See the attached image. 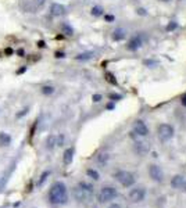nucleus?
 <instances>
[{
	"label": "nucleus",
	"instance_id": "obj_1",
	"mask_svg": "<svg viewBox=\"0 0 186 208\" xmlns=\"http://www.w3.org/2000/svg\"><path fill=\"white\" fill-rule=\"evenodd\" d=\"M49 200L52 204H66L68 200L66 185L63 182H56L49 192Z\"/></svg>",
	"mask_w": 186,
	"mask_h": 208
},
{
	"label": "nucleus",
	"instance_id": "obj_2",
	"mask_svg": "<svg viewBox=\"0 0 186 208\" xmlns=\"http://www.w3.org/2000/svg\"><path fill=\"white\" fill-rule=\"evenodd\" d=\"M92 194H93V186L85 182L79 183V186L75 189V197L79 201H86L88 198L92 197Z\"/></svg>",
	"mask_w": 186,
	"mask_h": 208
},
{
	"label": "nucleus",
	"instance_id": "obj_3",
	"mask_svg": "<svg viewBox=\"0 0 186 208\" xmlns=\"http://www.w3.org/2000/svg\"><path fill=\"white\" fill-rule=\"evenodd\" d=\"M114 178L117 179L124 187H129V186H132L135 183V176L132 175L131 172H128V171H118L114 175Z\"/></svg>",
	"mask_w": 186,
	"mask_h": 208
},
{
	"label": "nucleus",
	"instance_id": "obj_4",
	"mask_svg": "<svg viewBox=\"0 0 186 208\" xmlns=\"http://www.w3.org/2000/svg\"><path fill=\"white\" fill-rule=\"evenodd\" d=\"M115 197H117V190H115L114 187H111V186L103 187L97 196L100 203H108V201H111V200H114Z\"/></svg>",
	"mask_w": 186,
	"mask_h": 208
},
{
	"label": "nucleus",
	"instance_id": "obj_5",
	"mask_svg": "<svg viewBox=\"0 0 186 208\" xmlns=\"http://www.w3.org/2000/svg\"><path fill=\"white\" fill-rule=\"evenodd\" d=\"M157 133H158V139L161 142H167L174 136V128L168 124H161L157 128Z\"/></svg>",
	"mask_w": 186,
	"mask_h": 208
},
{
	"label": "nucleus",
	"instance_id": "obj_6",
	"mask_svg": "<svg viewBox=\"0 0 186 208\" xmlns=\"http://www.w3.org/2000/svg\"><path fill=\"white\" fill-rule=\"evenodd\" d=\"M144 196H146V190H144V187H135L131 190V193H129V200H131L132 203H140L144 200Z\"/></svg>",
	"mask_w": 186,
	"mask_h": 208
},
{
	"label": "nucleus",
	"instance_id": "obj_7",
	"mask_svg": "<svg viewBox=\"0 0 186 208\" xmlns=\"http://www.w3.org/2000/svg\"><path fill=\"white\" fill-rule=\"evenodd\" d=\"M134 132L136 135H139V136H146V135H149V128L146 126V124H144L143 121L137 119L135 121V124H134Z\"/></svg>",
	"mask_w": 186,
	"mask_h": 208
},
{
	"label": "nucleus",
	"instance_id": "obj_8",
	"mask_svg": "<svg viewBox=\"0 0 186 208\" xmlns=\"http://www.w3.org/2000/svg\"><path fill=\"white\" fill-rule=\"evenodd\" d=\"M149 173H150V178L153 180H156V182H161L163 180V171H161V168L158 165H154V164L150 165Z\"/></svg>",
	"mask_w": 186,
	"mask_h": 208
},
{
	"label": "nucleus",
	"instance_id": "obj_9",
	"mask_svg": "<svg viewBox=\"0 0 186 208\" xmlns=\"http://www.w3.org/2000/svg\"><path fill=\"white\" fill-rule=\"evenodd\" d=\"M50 13H52V15H54V17L64 15V14H66V7L60 3H53L52 6H50Z\"/></svg>",
	"mask_w": 186,
	"mask_h": 208
},
{
	"label": "nucleus",
	"instance_id": "obj_10",
	"mask_svg": "<svg viewBox=\"0 0 186 208\" xmlns=\"http://www.w3.org/2000/svg\"><path fill=\"white\" fill-rule=\"evenodd\" d=\"M140 46H142V38L140 36H134V38L128 42V49L132 50V52H134V50H137Z\"/></svg>",
	"mask_w": 186,
	"mask_h": 208
},
{
	"label": "nucleus",
	"instance_id": "obj_11",
	"mask_svg": "<svg viewBox=\"0 0 186 208\" xmlns=\"http://www.w3.org/2000/svg\"><path fill=\"white\" fill-rule=\"evenodd\" d=\"M171 185L175 189H182L183 186H185V176H182V175L174 176V179L171 180Z\"/></svg>",
	"mask_w": 186,
	"mask_h": 208
},
{
	"label": "nucleus",
	"instance_id": "obj_12",
	"mask_svg": "<svg viewBox=\"0 0 186 208\" xmlns=\"http://www.w3.org/2000/svg\"><path fill=\"white\" fill-rule=\"evenodd\" d=\"M125 36H127V31L125 29H122V28H117V29L113 32V39L114 40H122V39H125Z\"/></svg>",
	"mask_w": 186,
	"mask_h": 208
},
{
	"label": "nucleus",
	"instance_id": "obj_13",
	"mask_svg": "<svg viewBox=\"0 0 186 208\" xmlns=\"http://www.w3.org/2000/svg\"><path fill=\"white\" fill-rule=\"evenodd\" d=\"M72 158H74V149H67L64 151V164H71Z\"/></svg>",
	"mask_w": 186,
	"mask_h": 208
},
{
	"label": "nucleus",
	"instance_id": "obj_14",
	"mask_svg": "<svg viewBox=\"0 0 186 208\" xmlns=\"http://www.w3.org/2000/svg\"><path fill=\"white\" fill-rule=\"evenodd\" d=\"M10 142H11L10 135L4 133V132H2V133H0V146H8V144H10Z\"/></svg>",
	"mask_w": 186,
	"mask_h": 208
},
{
	"label": "nucleus",
	"instance_id": "obj_15",
	"mask_svg": "<svg viewBox=\"0 0 186 208\" xmlns=\"http://www.w3.org/2000/svg\"><path fill=\"white\" fill-rule=\"evenodd\" d=\"M61 32L64 33V35H67V36H72L74 29H72L68 24H63V25H61Z\"/></svg>",
	"mask_w": 186,
	"mask_h": 208
},
{
	"label": "nucleus",
	"instance_id": "obj_16",
	"mask_svg": "<svg viewBox=\"0 0 186 208\" xmlns=\"http://www.w3.org/2000/svg\"><path fill=\"white\" fill-rule=\"evenodd\" d=\"M92 57H93V53H92V52H86V53H81V54H78L75 59L76 60H82V61H83V60H90Z\"/></svg>",
	"mask_w": 186,
	"mask_h": 208
},
{
	"label": "nucleus",
	"instance_id": "obj_17",
	"mask_svg": "<svg viewBox=\"0 0 186 208\" xmlns=\"http://www.w3.org/2000/svg\"><path fill=\"white\" fill-rule=\"evenodd\" d=\"M92 15H95V17H100L101 14H103V8H101L100 6H95L93 8H92Z\"/></svg>",
	"mask_w": 186,
	"mask_h": 208
},
{
	"label": "nucleus",
	"instance_id": "obj_18",
	"mask_svg": "<svg viewBox=\"0 0 186 208\" xmlns=\"http://www.w3.org/2000/svg\"><path fill=\"white\" fill-rule=\"evenodd\" d=\"M86 173H88V176H90L92 179L99 180V173H97V171H95V169H88V171H86Z\"/></svg>",
	"mask_w": 186,
	"mask_h": 208
},
{
	"label": "nucleus",
	"instance_id": "obj_19",
	"mask_svg": "<svg viewBox=\"0 0 186 208\" xmlns=\"http://www.w3.org/2000/svg\"><path fill=\"white\" fill-rule=\"evenodd\" d=\"M53 92H54V88H53V86H47V85H46V86L42 88V93L46 94V96H47V94H52Z\"/></svg>",
	"mask_w": 186,
	"mask_h": 208
},
{
	"label": "nucleus",
	"instance_id": "obj_20",
	"mask_svg": "<svg viewBox=\"0 0 186 208\" xmlns=\"http://www.w3.org/2000/svg\"><path fill=\"white\" fill-rule=\"evenodd\" d=\"M54 144H57V137L56 136H49V139H47V147L52 149Z\"/></svg>",
	"mask_w": 186,
	"mask_h": 208
},
{
	"label": "nucleus",
	"instance_id": "obj_21",
	"mask_svg": "<svg viewBox=\"0 0 186 208\" xmlns=\"http://www.w3.org/2000/svg\"><path fill=\"white\" fill-rule=\"evenodd\" d=\"M33 4H35L36 7H42V6H45V0H33Z\"/></svg>",
	"mask_w": 186,
	"mask_h": 208
},
{
	"label": "nucleus",
	"instance_id": "obj_22",
	"mask_svg": "<svg viewBox=\"0 0 186 208\" xmlns=\"http://www.w3.org/2000/svg\"><path fill=\"white\" fill-rule=\"evenodd\" d=\"M176 26H178L176 22H171V24H168V26H167V31H174Z\"/></svg>",
	"mask_w": 186,
	"mask_h": 208
},
{
	"label": "nucleus",
	"instance_id": "obj_23",
	"mask_svg": "<svg viewBox=\"0 0 186 208\" xmlns=\"http://www.w3.org/2000/svg\"><path fill=\"white\" fill-rule=\"evenodd\" d=\"M107 81L108 82H111V83H117V81H115V79H114V76H113V75H111V74H107Z\"/></svg>",
	"mask_w": 186,
	"mask_h": 208
},
{
	"label": "nucleus",
	"instance_id": "obj_24",
	"mask_svg": "<svg viewBox=\"0 0 186 208\" xmlns=\"http://www.w3.org/2000/svg\"><path fill=\"white\" fill-rule=\"evenodd\" d=\"M47 176H49V172H45V173H43V175H42V178H40V180H39V185H42V183H43V180H45V179L47 178Z\"/></svg>",
	"mask_w": 186,
	"mask_h": 208
},
{
	"label": "nucleus",
	"instance_id": "obj_25",
	"mask_svg": "<svg viewBox=\"0 0 186 208\" xmlns=\"http://www.w3.org/2000/svg\"><path fill=\"white\" fill-rule=\"evenodd\" d=\"M100 100H101L100 94H93V101H100Z\"/></svg>",
	"mask_w": 186,
	"mask_h": 208
},
{
	"label": "nucleus",
	"instance_id": "obj_26",
	"mask_svg": "<svg viewBox=\"0 0 186 208\" xmlns=\"http://www.w3.org/2000/svg\"><path fill=\"white\" fill-rule=\"evenodd\" d=\"M104 18H106V21H108V22H113V21H114V17L113 15H106Z\"/></svg>",
	"mask_w": 186,
	"mask_h": 208
},
{
	"label": "nucleus",
	"instance_id": "obj_27",
	"mask_svg": "<svg viewBox=\"0 0 186 208\" xmlns=\"http://www.w3.org/2000/svg\"><path fill=\"white\" fill-rule=\"evenodd\" d=\"M181 101H182V104H183V106H185V107H186V93L182 96V99H181Z\"/></svg>",
	"mask_w": 186,
	"mask_h": 208
},
{
	"label": "nucleus",
	"instance_id": "obj_28",
	"mask_svg": "<svg viewBox=\"0 0 186 208\" xmlns=\"http://www.w3.org/2000/svg\"><path fill=\"white\" fill-rule=\"evenodd\" d=\"M110 99H113V100L114 99H121V96H118V94H110Z\"/></svg>",
	"mask_w": 186,
	"mask_h": 208
},
{
	"label": "nucleus",
	"instance_id": "obj_29",
	"mask_svg": "<svg viewBox=\"0 0 186 208\" xmlns=\"http://www.w3.org/2000/svg\"><path fill=\"white\" fill-rule=\"evenodd\" d=\"M56 57L61 59V57H64V54H63V53H60V52H57V53H56Z\"/></svg>",
	"mask_w": 186,
	"mask_h": 208
},
{
	"label": "nucleus",
	"instance_id": "obj_30",
	"mask_svg": "<svg viewBox=\"0 0 186 208\" xmlns=\"http://www.w3.org/2000/svg\"><path fill=\"white\" fill-rule=\"evenodd\" d=\"M38 46H39V47H45V46H46V43H45V42H42V40H40V42L38 43Z\"/></svg>",
	"mask_w": 186,
	"mask_h": 208
},
{
	"label": "nucleus",
	"instance_id": "obj_31",
	"mask_svg": "<svg viewBox=\"0 0 186 208\" xmlns=\"http://www.w3.org/2000/svg\"><path fill=\"white\" fill-rule=\"evenodd\" d=\"M17 53H18V54H20V55H21V57H22V55H24V54H25V52H24V50H22V49H20V50H18V52H17Z\"/></svg>",
	"mask_w": 186,
	"mask_h": 208
},
{
	"label": "nucleus",
	"instance_id": "obj_32",
	"mask_svg": "<svg viewBox=\"0 0 186 208\" xmlns=\"http://www.w3.org/2000/svg\"><path fill=\"white\" fill-rule=\"evenodd\" d=\"M6 54H8V55L13 54V50H11V49H6Z\"/></svg>",
	"mask_w": 186,
	"mask_h": 208
},
{
	"label": "nucleus",
	"instance_id": "obj_33",
	"mask_svg": "<svg viewBox=\"0 0 186 208\" xmlns=\"http://www.w3.org/2000/svg\"><path fill=\"white\" fill-rule=\"evenodd\" d=\"M108 208H121V207H120V205H118V204H113V205H110V207H108Z\"/></svg>",
	"mask_w": 186,
	"mask_h": 208
},
{
	"label": "nucleus",
	"instance_id": "obj_34",
	"mask_svg": "<svg viewBox=\"0 0 186 208\" xmlns=\"http://www.w3.org/2000/svg\"><path fill=\"white\" fill-rule=\"evenodd\" d=\"M163 2H170V0H163Z\"/></svg>",
	"mask_w": 186,
	"mask_h": 208
},
{
	"label": "nucleus",
	"instance_id": "obj_35",
	"mask_svg": "<svg viewBox=\"0 0 186 208\" xmlns=\"http://www.w3.org/2000/svg\"><path fill=\"white\" fill-rule=\"evenodd\" d=\"M185 190H186V183H185Z\"/></svg>",
	"mask_w": 186,
	"mask_h": 208
}]
</instances>
